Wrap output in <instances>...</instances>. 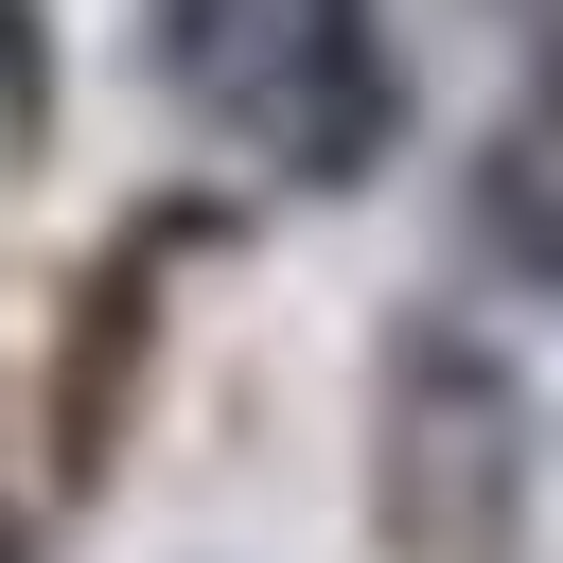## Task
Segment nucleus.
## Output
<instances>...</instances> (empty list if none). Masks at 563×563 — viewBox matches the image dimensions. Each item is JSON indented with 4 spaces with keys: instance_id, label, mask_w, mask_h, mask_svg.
I'll return each instance as SVG.
<instances>
[{
    "instance_id": "nucleus-1",
    "label": "nucleus",
    "mask_w": 563,
    "mask_h": 563,
    "mask_svg": "<svg viewBox=\"0 0 563 563\" xmlns=\"http://www.w3.org/2000/svg\"><path fill=\"white\" fill-rule=\"evenodd\" d=\"M158 106L264 176V194H352L405 141V70H387V0H158L141 35Z\"/></svg>"
},
{
    "instance_id": "nucleus-2",
    "label": "nucleus",
    "mask_w": 563,
    "mask_h": 563,
    "mask_svg": "<svg viewBox=\"0 0 563 563\" xmlns=\"http://www.w3.org/2000/svg\"><path fill=\"white\" fill-rule=\"evenodd\" d=\"M545 405L475 317H387L369 352V563H528Z\"/></svg>"
},
{
    "instance_id": "nucleus-3",
    "label": "nucleus",
    "mask_w": 563,
    "mask_h": 563,
    "mask_svg": "<svg viewBox=\"0 0 563 563\" xmlns=\"http://www.w3.org/2000/svg\"><path fill=\"white\" fill-rule=\"evenodd\" d=\"M176 246H194V211H158V229H123V246L88 264L70 352H53V493H88V475H106V440H123L141 369H158V282H176Z\"/></svg>"
},
{
    "instance_id": "nucleus-4",
    "label": "nucleus",
    "mask_w": 563,
    "mask_h": 563,
    "mask_svg": "<svg viewBox=\"0 0 563 563\" xmlns=\"http://www.w3.org/2000/svg\"><path fill=\"white\" fill-rule=\"evenodd\" d=\"M475 264L528 282V299H563V106L493 123V158H475Z\"/></svg>"
},
{
    "instance_id": "nucleus-5",
    "label": "nucleus",
    "mask_w": 563,
    "mask_h": 563,
    "mask_svg": "<svg viewBox=\"0 0 563 563\" xmlns=\"http://www.w3.org/2000/svg\"><path fill=\"white\" fill-rule=\"evenodd\" d=\"M35 141H53V35L35 0H0V176H35Z\"/></svg>"
},
{
    "instance_id": "nucleus-6",
    "label": "nucleus",
    "mask_w": 563,
    "mask_h": 563,
    "mask_svg": "<svg viewBox=\"0 0 563 563\" xmlns=\"http://www.w3.org/2000/svg\"><path fill=\"white\" fill-rule=\"evenodd\" d=\"M0 563H35V545H18V510H0Z\"/></svg>"
}]
</instances>
